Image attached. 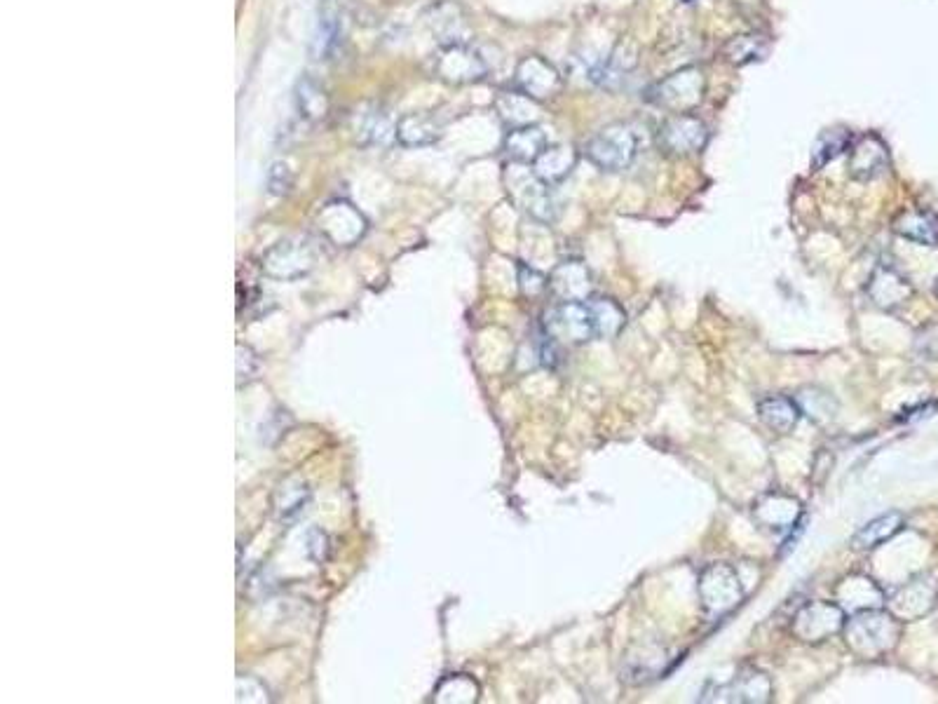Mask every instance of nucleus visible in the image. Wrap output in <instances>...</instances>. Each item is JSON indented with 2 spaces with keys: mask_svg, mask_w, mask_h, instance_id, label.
I'll use <instances>...</instances> for the list:
<instances>
[{
  "mask_svg": "<svg viewBox=\"0 0 938 704\" xmlns=\"http://www.w3.org/2000/svg\"><path fill=\"white\" fill-rule=\"evenodd\" d=\"M845 646L856 658L878 660L892 653L901 639V620L882 608L852 613V618L842 627Z\"/></svg>",
  "mask_w": 938,
  "mask_h": 704,
  "instance_id": "f257e3e1",
  "label": "nucleus"
},
{
  "mask_svg": "<svg viewBox=\"0 0 938 704\" xmlns=\"http://www.w3.org/2000/svg\"><path fill=\"white\" fill-rule=\"evenodd\" d=\"M938 599V582L931 575H917L906 585L899 587L892 597H887V611L896 615L901 622H915L931 613Z\"/></svg>",
  "mask_w": 938,
  "mask_h": 704,
  "instance_id": "f8f14e48",
  "label": "nucleus"
},
{
  "mask_svg": "<svg viewBox=\"0 0 938 704\" xmlns=\"http://www.w3.org/2000/svg\"><path fill=\"white\" fill-rule=\"evenodd\" d=\"M258 374V357L247 345H237V383H247Z\"/></svg>",
  "mask_w": 938,
  "mask_h": 704,
  "instance_id": "58836bf2",
  "label": "nucleus"
},
{
  "mask_svg": "<svg viewBox=\"0 0 938 704\" xmlns=\"http://www.w3.org/2000/svg\"><path fill=\"white\" fill-rule=\"evenodd\" d=\"M706 139H709L706 125L690 113L671 115V118L659 127L657 134L662 151L676 155V158H688V155L699 153L706 146Z\"/></svg>",
  "mask_w": 938,
  "mask_h": 704,
  "instance_id": "9b49d317",
  "label": "nucleus"
},
{
  "mask_svg": "<svg viewBox=\"0 0 938 704\" xmlns=\"http://www.w3.org/2000/svg\"><path fill=\"white\" fill-rule=\"evenodd\" d=\"M849 176L854 181H873L887 172L889 151L887 144L875 134H866L849 146Z\"/></svg>",
  "mask_w": 938,
  "mask_h": 704,
  "instance_id": "f3484780",
  "label": "nucleus"
},
{
  "mask_svg": "<svg viewBox=\"0 0 938 704\" xmlns=\"http://www.w3.org/2000/svg\"><path fill=\"white\" fill-rule=\"evenodd\" d=\"M441 137V127L432 115L409 113L397 123V141L406 148H420L437 144Z\"/></svg>",
  "mask_w": 938,
  "mask_h": 704,
  "instance_id": "c85d7f7f",
  "label": "nucleus"
},
{
  "mask_svg": "<svg viewBox=\"0 0 938 704\" xmlns=\"http://www.w3.org/2000/svg\"><path fill=\"white\" fill-rule=\"evenodd\" d=\"M317 230L336 247H352L364 238L366 219L348 200H333L317 212Z\"/></svg>",
  "mask_w": 938,
  "mask_h": 704,
  "instance_id": "0eeeda50",
  "label": "nucleus"
},
{
  "mask_svg": "<svg viewBox=\"0 0 938 704\" xmlns=\"http://www.w3.org/2000/svg\"><path fill=\"white\" fill-rule=\"evenodd\" d=\"M294 186V172H291L287 162H273L268 169V191L273 195H287Z\"/></svg>",
  "mask_w": 938,
  "mask_h": 704,
  "instance_id": "e433bc0d",
  "label": "nucleus"
},
{
  "mask_svg": "<svg viewBox=\"0 0 938 704\" xmlns=\"http://www.w3.org/2000/svg\"><path fill=\"white\" fill-rule=\"evenodd\" d=\"M542 329L563 345H582L596 338L587 301H559L542 317Z\"/></svg>",
  "mask_w": 938,
  "mask_h": 704,
  "instance_id": "39448f33",
  "label": "nucleus"
},
{
  "mask_svg": "<svg viewBox=\"0 0 938 704\" xmlns=\"http://www.w3.org/2000/svg\"><path fill=\"white\" fill-rule=\"evenodd\" d=\"M355 134L362 146H387L397 139V125L380 106H371L355 118Z\"/></svg>",
  "mask_w": 938,
  "mask_h": 704,
  "instance_id": "b1692460",
  "label": "nucleus"
},
{
  "mask_svg": "<svg viewBox=\"0 0 938 704\" xmlns=\"http://www.w3.org/2000/svg\"><path fill=\"white\" fill-rule=\"evenodd\" d=\"M477 697L479 686L474 679L465 674H453L439 683L434 702H477Z\"/></svg>",
  "mask_w": 938,
  "mask_h": 704,
  "instance_id": "f704fd0d",
  "label": "nucleus"
},
{
  "mask_svg": "<svg viewBox=\"0 0 938 704\" xmlns=\"http://www.w3.org/2000/svg\"><path fill=\"white\" fill-rule=\"evenodd\" d=\"M296 108L298 115L308 123H322V120L329 115L331 101L329 94H326L324 85L315 80L312 76H303L296 85Z\"/></svg>",
  "mask_w": 938,
  "mask_h": 704,
  "instance_id": "c756f323",
  "label": "nucleus"
},
{
  "mask_svg": "<svg viewBox=\"0 0 938 704\" xmlns=\"http://www.w3.org/2000/svg\"><path fill=\"white\" fill-rule=\"evenodd\" d=\"M587 306L591 310V320H594L596 338H615L620 334L624 322H627V315L613 299L596 296V299L587 301Z\"/></svg>",
  "mask_w": 938,
  "mask_h": 704,
  "instance_id": "7c9ffc66",
  "label": "nucleus"
},
{
  "mask_svg": "<svg viewBox=\"0 0 938 704\" xmlns=\"http://www.w3.org/2000/svg\"><path fill=\"white\" fill-rule=\"evenodd\" d=\"M917 350H920L922 355L931 357V360H938V336H931V327H927L917 336Z\"/></svg>",
  "mask_w": 938,
  "mask_h": 704,
  "instance_id": "79ce46f5",
  "label": "nucleus"
},
{
  "mask_svg": "<svg viewBox=\"0 0 938 704\" xmlns=\"http://www.w3.org/2000/svg\"><path fill=\"white\" fill-rule=\"evenodd\" d=\"M835 599L842 606V611L859 613L868 611V608H882L885 606V592L880 590L878 582L866 578V575H849L835 590Z\"/></svg>",
  "mask_w": 938,
  "mask_h": 704,
  "instance_id": "6ab92c4d",
  "label": "nucleus"
},
{
  "mask_svg": "<svg viewBox=\"0 0 938 704\" xmlns=\"http://www.w3.org/2000/svg\"><path fill=\"white\" fill-rule=\"evenodd\" d=\"M636 148V134L627 125H608L587 141L584 151L591 165H596L601 172L615 174L634 162Z\"/></svg>",
  "mask_w": 938,
  "mask_h": 704,
  "instance_id": "7ed1b4c3",
  "label": "nucleus"
},
{
  "mask_svg": "<svg viewBox=\"0 0 938 704\" xmlns=\"http://www.w3.org/2000/svg\"><path fill=\"white\" fill-rule=\"evenodd\" d=\"M894 233L924 247L938 245V216L924 209H908L894 219Z\"/></svg>",
  "mask_w": 938,
  "mask_h": 704,
  "instance_id": "4be33fe9",
  "label": "nucleus"
},
{
  "mask_svg": "<svg viewBox=\"0 0 938 704\" xmlns=\"http://www.w3.org/2000/svg\"><path fill=\"white\" fill-rule=\"evenodd\" d=\"M317 263V249L308 238H289L263 256V273L275 280H296L308 275Z\"/></svg>",
  "mask_w": 938,
  "mask_h": 704,
  "instance_id": "1a4fd4ad",
  "label": "nucleus"
},
{
  "mask_svg": "<svg viewBox=\"0 0 938 704\" xmlns=\"http://www.w3.org/2000/svg\"><path fill=\"white\" fill-rule=\"evenodd\" d=\"M341 45V5L338 0H319L315 54L317 59H331Z\"/></svg>",
  "mask_w": 938,
  "mask_h": 704,
  "instance_id": "412c9836",
  "label": "nucleus"
},
{
  "mask_svg": "<svg viewBox=\"0 0 938 704\" xmlns=\"http://www.w3.org/2000/svg\"><path fill=\"white\" fill-rule=\"evenodd\" d=\"M683 3H692V0H683Z\"/></svg>",
  "mask_w": 938,
  "mask_h": 704,
  "instance_id": "c03bdc74",
  "label": "nucleus"
},
{
  "mask_svg": "<svg viewBox=\"0 0 938 704\" xmlns=\"http://www.w3.org/2000/svg\"><path fill=\"white\" fill-rule=\"evenodd\" d=\"M702 702H739V704H765L772 700L770 676L758 669H744L730 683H720L716 688H706Z\"/></svg>",
  "mask_w": 938,
  "mask_h": 704,
  "instance_id": "ddd939ff",
  "label": "nucleus"
},
{
  "mask_svg": "<svg viewBox=\"0 0 938 704\" xmlns=\"http://www.w3.org/2000/svg\"><path fill=\"white\" fill-rule=\"evenodd\" d=\"M547 146V134L538 125L516 127V130H509L505 139L507 158L512 162H521V165H533Z\"/></svg>",
  "mask_w": 938,
  "mask_h": 704,
  "instance_id": "5701e85b",
  "label": "nucleus"
},
{
  "mask_svg": "<svg viewBox=\"0 0 938 704\" xmlns=\"http://www.w3.org/2000/svg\"><path fill=\"white\" fill-rule=\"evenodd\" d=\"M308 500V484L301 482V479H287V482H282L275 491V510L280 514V519L291 521L305 510Z\"/></svg>",
  "mask_w": 938,
  "mask_h": 704,
  "instance_id": "2f4dec72",
  "label": "nucleus"
},
{
  "mask_svg": "<svg viewBox=\"0 0 938 704\" xmlns=\"http://www.w3.org/2000/svg\"><path fill=\"white\" fill-rule=\"evenodd\" d=\"M423 22L441 47L469 43V36H472V26H469L465 10L458 3H453V0L432 3L423 12Z\"/></svg>",
  "mask_w": 938,
  "mask_h": 704,
  "instance_id": "4468645a",
  "label": "nucleus"
},
{
  "mask_svg": "<svg viewBox=\"0 0 938 704\" xmlns=\"http://www.w3.org/2000/svg\"><path fill=\"white\" fill-rule=\"evenodd\" d=\"M505 184L509 198L521 212H526L530 219L540 223H552L559 214L556 207L552 186L545 184L538 174L533 172V165H521L512 162L505 172Z\"/></svg>",
  "mask_w": 938,
  "mask_h": 704,
  "instance_id": "f03ea898",
  "label": "nucleus"
},
{
  "mask_svg": "<svg viewBox=\"0 0 938 704\" xmlns=\"http://www.w3.org/2000/svg\"><path fill=\"white\" fill-rule=\"evenodd\" d=\"M704 97V73L699 69H681L652 90V101L671 113H692Z\"/></svg>",
  "mask_w": 938,
  "mask_h": 704,
  "instance_id": "6e6552de",
  "label": "nucleus"
},
{
  "mask_svg": "<svg viewBox=\"0 0 938 704\" xmlns=\"http://www.w3.org/2000/svg\"><path fill=\"white\" fill-rule=\"evenodd\" d=\"M936 299H938V280H936Z\"/></svg>",
  "mask_w": 938,
  "mask_h": 704,
  "instance_id": "37998d69",
  "label": "nucleus"
},
{
  "mask_svg": "<svg viewBox=\"0 0 938 704\" xmlns=\"http://www.w3.org/2000/svg\"><path fill=\"white\" fill-rule=\"evenodd\" d=\"M549 291L556 301H589L594 282L582 261H563L549 275Z\"/></svg>",
  "mask_w": 938,
  "mask_h": 704,
  "instance_id": "a211bd4d",
  "label": "nucleus"
},
{
  "mask_svg": "<svg viewBox=\"0 0 938 704\" xmlns=\"http://www.w3.org/2000/svg\"><path fill=\"white\" fill-rule=\"evenodd\" d=\"M268 693H265V688H263V683L261 681H256L254 676H237V700H244V702H263V700H268V697H265Z\"/></svg>",
  "mask_w": 938,
  "mask_h": 704,
  "instance_id": "ea45409f",
  "label": "nucleus"
},
{
  "mask_svg": "<svg viewBox=\"0 0 938 704\" xmlns=\"http://www.w3.org/2000/svg\"><path fill=\"white\" fill-rule=\"evenodd\" d=\"M495 111H498L502 123L512 127V130H516V127L535 125L540 120L538 101L530 99L528 94L519 90L500 92L498 99H495Z\"/></svg>",
  "mask_w": 938,
  "mask_h": 704,
  "instance_id": "393cba45",
  "label": "nucleus"
},
{
  "mask_svg": "<svg viewBox=\"0 0 938 704\" xmlns=\"http://www.w3.org/2000/svg\"><path fill=\"white\" fill-rule=\"evenodd\" d=\"M903 526H906V517H903L901 512L894 510V512L880 514V517L868 521L866 526H861L859 531H856V536L852 538V547L861 552L875 550V547L885 545L887 540H892L896 533H901Z\"/></svg>",
  "mask_w": 938,
  "mask_h": 704,
  "instance_id": "bb28decb",
  "label": "nucleus"
},
{
  "mask_svg": "<svg viewBox=\"0 0 938 704\" xmlns=\"http://www.w3.org/2000/svg\"><path fill=\"white\" fill-rule=\"evenodd\" d=\"M514 83H516V90L528 94L530 99L545 101L561 90L563 80H561V73L556 71L547 59L533 54V57L521 59L519 66H516Z\"/></svg>",
  "mask_w": 938,
  "mask_h": 704,
  "instance_id": "2eb2a0df",
  "label": "nucleus"
},
{
  "mask_svg": "<svg viewBox=\"0 0 938 704\" xmlns=\"http://www.w3.org/2000/svg\"><path fill=\"white\" fill-rule=\"evenodd\" d=\"M866 294L873 306L892 313V310H899L913 299V284H910L908 277H903L899 270L882 263V266L875 268L873 275H870Z\"/></svg>",
  "mask_w": 938,
  "mask_h": 704,
  "instance_id": "dca6fc26",
  "label": "nucleus"
},
{
  "mask_svg": "<svg viewBox=\"0 0 938 704\" xmlns=\"http://www.w3.org/2000/svg\"><path fill=\"white\" fill-rule=\"evenodd\" d=\"M434 73L444 83L469 85L488 76V64L474 47H469V43L444 45L434 59Z\"/></svg>",
  "mask_w": 938,
  "mask_h": 704,
  "instance_id": "9d476101",
  "label": "nucleus"
},
{
  "mask_svg": "<svg viewBox=\"0 0 938 704\" xmlns=\"http://www.w3.org/2000/svg\"><path fill=\"white\" fill-rule=\"evenodd\" d=\"M308 554L312 561H324L329 557V538H326V533L319 531V528H312L308 533Z\"/></svg>",
  "mask_w": 938,
  "mask_h": 704,
  "instance_id": "a19ab883",
  "label": "nucleus"
},
{
  "mask_svg": "<svg viewBox=\"0 0 938 704\" xmlns=\"http://www.w3.org/2000/svg\"><path fill=\"white\" fill-rule=\"evenodd\" d=\"M699 601L711 618H723L744 599L742 580L730 564L706 566L697 582Z\"/></svg>",
  "mask_w": 938,
  "mask_h": 704,
  "instance_id": "20e7f679",
  "label": "nucleus"
},
{
  "mask_svg": "<svg viewBox=\"0 0 938 704\" xmlns=\"http://www.w3.org/2000/svg\"><path fill=\"white\" fill-rule=\"evenodd\" d=\"M802 416L798 399L793 397H767L758 404V418L765 428H770L777 435H788L795 430Z\"/></svg>",
  "mask_w": 938,
  "mask_h": 704,
  "instance_id": "a878e982",
  "label": "nucleus"
},
{
  "mask_svg": "<svg viewBox=\"0 0 938 704\" xmlns=\"http://www.w3.org/2000/svg\"><path fill=\"white\" fill-rule=\"evenodd\" d=\"M519 287L523 294L530 296V299H535V296L545 294V291L549 289V277L538 273L535 268L519 263Z\"/></svg>",
  "mask_w": 938,
  "mask_h": 704,
  "instance_id": "4c0bfd02",
  "label": "nucleus"
},
{
  "mask_svg": "<svg viewBox=\"0 0 938 704\" xmlns=\"http://www.w3.org/2000/svg\"><path fill=\"white\" fill-rule=\"evenodd\" d=\"M847 622V613L835 601H810L793 615L791 632L802 643H824L835 634H842Z\"/></svg>",
  "mask_w": 938,
  "mask_h": 704,
  "instance_id": "423d86ee",
  "label": "nucleus"
},
{
  "mask_svg": "<svg viewBox=\"0 0 938 704\" xmlns=\"http://www.w3.org/2000/svg\"><path fill=\"white\" fill-rule=\"evenodd\" d=\"M849 146H852V134H849L847 130L835 127V130L821 132L819 139L814 141V146H812V167L814 169L826 167L828 162H833L840 153H845Z\"/></svg>",
  "mask_w": 938,
  "mask_h": 704,
  "instance_id": "473e14b6",
  "label": "nucleus"
},
{
  "mask_svg": "<svg viewBox=\"0 0 938 704\" xmlns=\"http://www.w3.org/2000/svg\"><path fill=\"white\" fill-rule=\"evenodd\" d=\"M802 514V507L793 496H784V493H770L760 503L753 507V517L760 526L770 528L774 533H786L793 526H798V519Z\"/></svg>",
  "mask_w": 938,
  "mask_h": 704,
  "instance_id": "aec40b11",
  "label": "nucleus"
},
{
  "mask_svg": "<svg viewBox=\"0 0 938 704\" xmlns=\"http://www.w3.org/2000/svg\"><path fill=\"white\" fill-rule=\"evenodd\" d=\"M798 404H800L802 414L812 416L817 423L831 421V418L835 416V404H833V399H831V395H828V392L805 390L798 397Z\"/></svg>",
  "mask_w": 938,
  "mask_h": 704,
  "instance_id": "c9c22d12",
  "label": "nucleus"
},
{
  "mask_svg": "<svg viewBox=\"0 0 938 704\" xmlns=\"http://www.w3.org/2000/svg\"><path fill=\"white\" fill-rule=\"evenodd\" d=\"M575 165H577L575 148L566 144H556V146H547L545 151H542L540 158L533 162V172L538 174L545 184L554 186L566 179V176L575 169Z\"/></svg>",
  "mask_w": 938,
  "mask_h": 704,
  "instance_id": "cd10ccee",
  "label": "nucleus"
},
{
  "mask_svg": "<svg viewBox=\"0 0 938 704\" xmlns=\"http://www.w3.org/2000/svg\"><path fill=\"white\" fill-rule=\"evenodd\" d=\"M765 54H767V40L763 36H756V33H744V36L732 38L730 43L725 45L727 62L734 66L760 62Z\"/></svg>",
  "mask_w": 938,
  "mask_h": 704,
  "instance_id": "72a5a7b5",
  "label": "nucleus"
}]
</instances>
